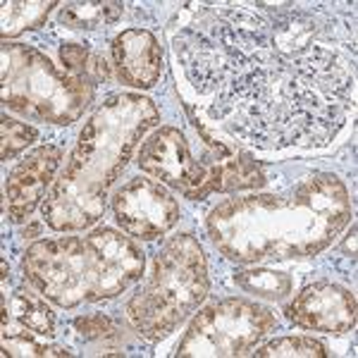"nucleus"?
Segmentation results:
<instances>
[{"instance_id":"nucleus-1","label":"nucleus","mask_w":358,"mask_h":358,"mask_svg":"<svg viewBox=\"0 0 358 358\" xmlns=\"http://www.w3.org/2000/svg\"><path fill=\"white\" fill-rule=\"evenodd\" d=\"M351 220V201L339 177H308L287 194L229 199L213 208L208 234L229 261L263 263L315 256Z\"/></svg>"},{"instance_id":"nucleus-2","label":"nucleus","mask_w":358,"mask_h":358,"mask_svg":"<svg viewBox=\"0 0 358 358\" xmlns=\"http://www.w3.org/2000/svg\"><path fill=\"white\" fill-rule=\"evenodd\" d=\"M158 122L160 113L151 98L138 94L106 98L84 124L60 179L45 194L41 206L45 224L55 232L94 227L131 151Z\"/></svg>"},{"instance_id":"nucleus-3","label":"nucleus","mask_w":358,"mask_h":358,"mask_svg":"<svg viewBox=\"0 0 358 358\" xmlns=\"http://www.w3.org/2000/svg\"><path fill=\"white\" fill-rule=\"evenodd\" d=\"M143 265L141 248L110 227L36 241L22 258L29 285L60 308L120 296L141 280Z\"/></svg>"},{"instance_id":"nucleus-4","label":"nucleus","mask_w":358,"mask_h":358,"mask_svg":"<svg viewBox=\"0 0 358 358\" xmlns=\"http://www.w3.org/2000/svg\"><path fill=\"white\" fill-rule=\"evenodd\" d=\"M208 289L203 248L196 236L177 234L158 251L148 282L127 303V317L143 339L158 342L203 303Z\"/></svg>"},{"instance_id":"nucleus-5","label":"nucleus","mask_w":358,"mask_h":358,"mask_svg":"<svg viewBox=\"0 0 358 358\" xmlns=\"http://www.w3.org/2000/svg\"><path fill=\"white\" fill-rule=\"evenodd\" d=\"M3 103L36 122L72 124L94 103L96 86L60 72L36 48L3 41Z\"/></svg>"},{"instance_id":"nucleus-6","label":"nucleus","mask_w":358,"mask_h":358,"mask_svg":"<svg viewBox=\"0 0 358 358\" xmlns=\"http://www.w3.org/2000/svg\"><path fill=\"white\" fill-rule=\"evenodd\" d=\"M277 327L270 308L248 299H224L199 310L189 322L175 356L179 358H224L244 356L268 332Z\"/></svg>"},{"instance_id":"nucleus-7","label":"nucleus","mask_w":358,"mask_h":358,"mask_svg":"<svg viewBox=\"0 0 358 358\" xmlns=\"http://www.w3.org/2000/svg\"><path fill=\"white\" fill-rule=\"evenodd\" d=\"M115 220L122 232L141 241H153L170 232L179 222L182 210L160 182L134 177L113 196Z\"/></svg>"},{"instance_id":"nucleus-8","label":"nucleus","mask_w":358,"mask_h":358,"mask_svg":"<svg viewBox=\"0 0 358 358\" xmlns=\"http://www.w3.org/2000/svg\"><path fill=\"white\" fill-rule=\"evenodd\" d=\"M136 163L146 175L160 179L192 201H199L203 196V187L210 175V167L194 158L187 136L175 127H160L141 146Z\"/></svg>"},{"instance_id":"nucleus-9","label":"nucleus","mask_w":358,"mask_h":358,"mask_svg":"<svg viewBox=\"0 0 358 358\" xmlns=\"http://www.w3.org/2000/svg\"><path fill=\"white\" fill-rule=\"evenodd\" d=\"M285 315L306 330L344 334L356 327V299L339 285L315 282L285 306Z\"/></svg>"},{"instance_id":"nucleus-10","label":"nucleus","mask_w":358,"mask_h":358,"mask_svg":"<svg viewBox=\"0 0 358 358\" xmlns=\"http://www.w3.org/2000/svg\"><path fill=\"white\" fill-rule=\"evenodd\" d=\"M62 163V151L57 146H38L27 153L24 160L10 172L5 182L8 215L13 222H24L45 201V189L53 184L57 167Z\"/></svg>"},{"instance_id":"nucleus-11","label":"nucleus","mask_w":358,"mask_h":358,"mask_svg":"<svg viewBox=\"0 0 358 358\" xmlns=\"http://www.w3.org/2000/svg\"><path fill=\"white\" fill-rule=\"evenodd\" d=\"M117 79L134 89H151L163 72V50L148 29H127L113 41Z\"/></svg>"},{"instance_id":"nucleus-12","label":"nucleus","mask_w":358,"mask_h":358,"mask_svg":"<svg viewBox=\"0 0 358 358\" xmlns=\"http://www.w3.org/2000/svg\"><path fill=\"white\" fill-rule=\"evenodd\" d=\"M265 184V175L261 170V165L251 158L248 153H232L229 158H222L217 163L210 165V175L203 187V196L220 192H244V189H261Z\"/></svg>"},{"instance_id":"nucleus-13","label":"nucleus","mask_w":358,"mask_h":358,"mask_svg":"<svg viewBox=\"0 0 358 358\" xmlns=\"http://www.w3.org/2000/svg\"><path fill=\"white\" fill-rule=\"evenodd\" d=\"M13 315L29 332L38 337H55V317L45 306V296H38L27 287H20L13 294Z\"/></svg>"},{"instance_id":"nucleus-14","label":"nucleus","mask_w":358,"mask_h":358,"mask_svg":"<svg viewBox=\"0 0 358 358\" xmlns=\"http://www.w3.org/2000/svg\"><path fill=\"white\" fill-rule=\"evenodd\" d=\"M122 13V3H67L60 8V24L69 29H98L117 22Z\"/></svg>"},{"instance_id":"nucleus-15","label":"nucleus","mask_w":358,"mask_h":358,"mask_svg":"<svg viewBox=\"0 0 358 358\" xmlns=\"http://www.w3.org/2000/svg\"><path fill=\"white\" fill-rule=\"evenodd\" d=\"M234 282L246 294H256V296L273 299V301H282V299L292 294V277L287 273H275V270L268 268L239 270L234 275Z\"/></svg>"},{"instance_id":"nucleus-16","label":"nucleus","mask_w":358,"mask_h":358,"mask_svg":"<svg viewBox=\"0 0 358 358\" xmlns=\"http://www.w3.org/2000/svg\"><path fill=\"white\" fill-rule=\"evenodd\" d=\"M55 3H3V38L41 27Z\"/></svg>"},{"instance_id":"nucleus-17","label":"nucleus","mask_w":358,"mask_h":358,"mask_svg":"<svg viewBox=\"0 0 358 358\" xmlns=\"http://www.w3.org/2000/svg\"><path fill=\"white\" fill-rule=\"evenodd\" d=\"M256 358H325L327 346L313 337H280L273 339L258 351Z\"/></svg>"},{"instance_id":"nucleus-18","label":"nucleus","mask_w":358,"mask_h":358,"mask_svg":"<svg viewBox=\"0 0 358 358\" xmlns=\"http://www.w3.org/2000/svg\"><path fill=\"white\" fill-rule=\"evenodd\" d=\"M36 136H38V131L34 129V127L17 122V120L3 115V120H0V143H3L0 158L13 160L15 155H20L27 146H31V143L36 141Z\"/></svg>"},{"instance_id":"nucleus-19","label":"nucleus","mask_w":358,"mask_h":358,"mask_svg":"<svg viewBox=\"0 0 358 358\" xmlns=\"http://www.w3.org/2000/svg\"><path fill=\"white\" fill-rule=\"evenodd\" d=\"M72 351L62 349V346H50L36 342L29 334H13V332H3V356H69Z\"/></svg>"},{"instance_id":"nucleus-20","label":"nucleus","mask_w":358,"mask_h":358,"mask_svg":"<svg viewBox=\"0 0 358 358\" xmlns=\"http://www.w3.org/2000/svg\"><path fill=\"white\" fill-rule=\"evenodd\" d=\"M74 330L84 342H98V339H110L117 332V325L113 322V317L98 313V315H86L74 320Z\"/></svg>"},{"instance_id":"nucleus-21","label":"nucleus","mask_w":358,"mask_h":358,"mask_svg":"<svg viewBox=\"0 0 358 358\" xmlns=\"http://www.w3.org/2000/svg\"><path fill=\"white\" fill-rule=\"evenodd\" d=\"M91 57V50L89 45H82V43H65L60 48V62L65 65V69L74 77H84V69H86V62Z\"/></svg>"},{"instance_id":"nucleus-22","label":"nucleus","mask_w":358,"mask_h":358,"mask_svg":"<svg viewBox=\"0 0 358 358\" xmlns=\"http://www.w3.org/2000/svg\"><path fill=\"white\" fill-rule=\"evenodd\" d=\"M84 79L91 84H101V82H108L110 79V65L106 62V57L101 53H91L89 62H86V69H84Z\"/></svg>"}]
</instances>
